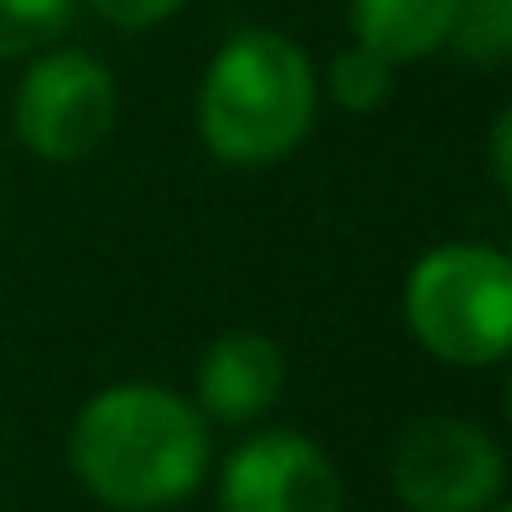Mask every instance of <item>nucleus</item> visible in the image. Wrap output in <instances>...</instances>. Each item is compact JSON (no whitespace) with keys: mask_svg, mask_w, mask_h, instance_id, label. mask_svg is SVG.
<instances>
[{"mask_svg":"<svg viewBox=\"0 0 512 512\" xmlns=\"http://www.w3.org/2000/svg\"><path fill=\"white\" fill-rule=\"evenodd\" d=\"M72 468L116 512H166L204 485L210 430L166 386H111L72 424Z\"/></svg>","mask_w":512,"mask_h":512,"instance_id":"f257e3e1","label":"nucleus"},{"mask_svg":"<svg viewBox=\"0 0 512 512\" xmlns=\"http://www.w3.org/2000/svg\"><path fill=\"white\" fill-rule=\"evenodd\" d=\"M320 78L298 39L243 28L215 50L199 83V138L226 166H276L309 138Z\"/></svg>","mask_w":512,"mask_h":512,"instance_id":"f03ea898","label":"nucleus"},{"mask_svg":"<svg viewBox=\"0 0 512 512\" xmlns=\"http://www.w3.org/2000/svg\"><path fill=\"white\" fill-rule=\"evenodd\" d=\"M402 314L424 353L485 369L512 347V265L490 243H441L408 270Z\"/></svg>","mask_w":512,"mask_h":512,"instance_id":"7ed1b4c3","label":"nucleus"},{"mask_svg":"<svg viewBox=\"0 0 512 512\" xmlns=\"http://www.w3.org/2000/svg\"><path fill=\"white\" fill-rule=\"evenodd\" d=\"M12 127L39 160H83L116 127V78L89 50H39L12 94Z\"/></svg>","mask_w":512,"mask_h":512,"instance_id":"20e7f679","label":"nucleus"},{"mask_svg":"<svg viewBox=\"0 0 512 512\" xmlns=\"http://www.w3.org/2000/svg\"><path fill=\"white\" fill-rule=\"evenodd\" d=\"M391 485L408 512H490L507 485V457L474 419L435 413L402 430L391 452Z\"/></svg>","mask_w":512,"mask_h":512,"instance_id":"39448f33","label":"nucleus"},{"mask_svg":"<svg viewBox=\"0 0 512 512\" xmlns=\"http://www.w3.org/2000/svg\"><path fill=\"white\" fill-rule=\"evenodd\" d=\"M221 512H342V479L309 435L265 430L226 457Z\"/></svg>","mask_w":512,"mask_h":512,"instance_id":"423d86ee","label":"nucleus"},{"mask_svg":"<svg viewBox=\"0 0 512 512\" xmlns=\"http://www.w3.org/2000/svg\"><path fill=\"white\" fill-rule=\"evenodd\" d=\"M281 386H287V353L265 331H226L199 358V408L210 419H259L276 408Z\"/></svg>","mask_w":512,"mask_h":512,"instance_id":"0eeeda50","label":"nucleus"},{"mask_svg":"<svg viewBox=\"0 0 512 512\" xmlns=\"http://www.w3.org/2000/svg\"><path fill=\"white\" fill-rule=\"evenodd\" d=\"M347 6H353V45L386 56L391 67L446 50L457 17V0H347Z\"/></svg>","mask_w":512,"mask_h":512,"instance_id":"6e6552de","label":"nucleus"},{"mask_svg":"<svg viewBox=\"0 0 512 512\" xmlns=\"http://www.w3.org/2000/svg\"><path fill=\"white\" fill-rule=\"evenodd\" d=\"M446 50L468 67H501L512 56V0H457Z\"/></svg>","mask_w":512,"mask_h":512,"instance_id":"1a4fd4ad","label":"nucleus"},{"mask_svg":"<svg viewBox=\"0 0 512 512\" xmlns=\"http://www.w3.org/2000/svg\"><path fill=\"white\" fill-rule=\"evenodd\" d=\"M391 89H397V67H391L386 56H375V50H364V45H347L342 56L325 67V94H331L342 111L369 116L391 100Z\"/></svg>","mask_w":512,"mask_h":512,"instance_id":"9d476101","label":"nucleus"},{"mask_svg":"<svg viewBox=\"0 0 512 512\" xmlns=\"http://www.w3.org/2000/svg\"><path fill=\"white\" fill-rule=\"evenodd\" d=\"M72 0H0V61L45 50L67 34Z\"/></svg>","mask_w":512,"mask_h":512,"instance_id":"9b49d317","label":"nucleus"},{"mask_svg":"<svg viewBox=\"0 0 512 512\" xmlns=\"http://www.w3.org/2000/svg\"><path fill=\"white\" fill-rule=\"evenodd\" d=\"M89 6L116 28H155V23H166V17H177L188 0H89Z\"/></svg>","mask_w":512,"mask_h":512,"instance_id":"f8f14e48","label":"nucleus"},{"mask_svg":"<svg viewBox=\"0 0 512 512\" xmlns=\"http://www.w3.org/2000/svg\"><path fill=\"white\" fill-rule=\"evenodd\" d=\"M490 171H496V188H512V116L501 111L496 127H490Z\"/></svg>","mask_w":512,"mask_h":512,"instance_id":"ddd939ff","label":"nucleus"},{"mask_svg":"<svg viewBox=\"0 0 512 512\" xmlns=\"http://www.w3.org/2000/svg\"><path fill=\"white\" fill-rule=\"evenodd\" d=\"M490 512H507V507H490Z\"/></svg>","mask_w":512,"mask_h":512,"instance_id":"4468645a","label":"nucleus"}]
</instances>
